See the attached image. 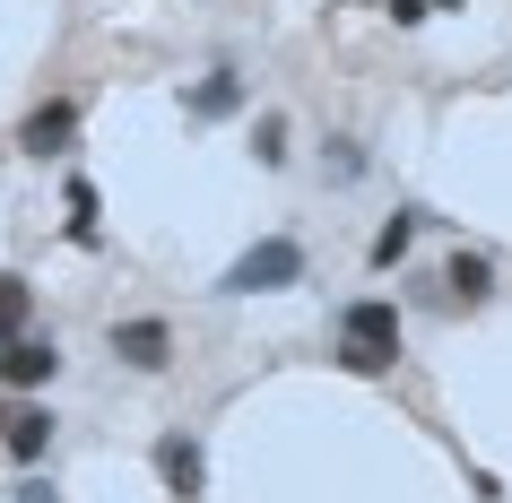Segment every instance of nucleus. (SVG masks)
Segmentation results:
<instances>
[{
  "label": "nucleus",
  "mask_w": 512,
  "mask_h": 503,
  "mask_svg": "<svg viewBox=\"0 0 512 503\" xmlns=\"http://www.w3.org/2000/svg\"><path fill=\"white\" fill-rule=\"evenodd\" d=\"M70 139H79V96H44V105L18 122V157L53 165V157H70Z\"/></svg>",
  "instance_id": "8"
},
{
  "label": "nucleus",
  "mask_w": 512,
  "mask_h": 503,
  "mask_svg": "<svg viewBox=\"0 0 512 503\" xmlns=\"http://www.w3.org/2000/svg\"><path fill=\"white\" fill-rule=\"evenodd\" d=\"M105 347H113V365H122V373H165V365H174V321H165V313H122L105 330Z\"/></svg>",
  "instance_id": "5"
},
{
  "label": "nucleus",
  "mask_w": 512,
  "mask_h": 503,
  "mask_svg": "<svg viewBox=\"0 0 512 503\" xmlns=\"http://www.w3.org/2000/svg\"><path fill=\"white\" fill-rule=\"evenodd\" d=\"M434 278L443 287H417V304H434V313H478V304H495V252H469L460 243Z\"/></svg>",
  "instance_id": "3"
},
{
  "label": "nucleus",
  "mask_w": 512,
  "mask_h": 503,
  "mask_svg": "<svg viewBox=\"0 0 512 503\" xmlns=\"http://www.w3.org/2000/svg\"><path fill=\"white\" fill-rule=\"evenodd\" d=\"M434 9H469V0H434Z\"/></svg>",
  "instance_id": "18"
},
{
  "label": "nucleus",
  "mask_w": 512,
  "mask_h": 503,
  "mask_svg": "<svg viewBox=\"0 0 512 503\" xmlns=\"http://www.w3.org/2000/svg\"><path fill=\"white\" fill-rule=\"evenodd\" d=\"M243 96H252V70H243V61H209V70L183 87V122H191V131H209V122H235Z\"/></svg>",
  "instance_id": "4"
},
{
  "label": "nucleus",
  "mask_w": 512,
  "mask_h": 503,
  "mask_svg": "<svg viewBox=\"0 0 512 503\" xmlns=\"http://www.w3.org/2000/svg\"><path fill=\"white\" fill-rule=\"evenodd\" d=\"M18 330H35V287L18 269H0V347L18 339Z\"/></svg>",
  "instance_id": "12"
},
{
  "label": "nucleus",
  "mask_w": 512,
  "mask_h": 503,
  "mask_svg": "<svg viewBox=\"0 0 512 503\" xmlns=\"http://www.w3.org/2000/svg\"><path fill=\"white\" fill-rule=\"evenodd\" d=\"M417 226H426V209H391V217L374 226V243H365V269H400L408 243H417Z\"/></svg>",
  "instance_id": "11"
},
{
  "label": "nucleus",
  "mask_w": 512,
  "mask_h": 503,
  "mask_svg": "<svg viewBox=\"0 0 512 503\" xmlns=\"http://www.w3.org/2000/svg\"><path fill=\"white\" fill-rule=\"evenodd\" d=\"M330 365L356 373V382L400 373V304L391 295H348L339 321H330Z\"/></svg>",
  "instance_id": "1"
},
{
  "label": "nucleus",
  "mask_w": 512,
  "mask_h": 503,
  "mask_svg": "<svg viewBox=\"0 0 512 503\" xmlns=\"http://www.w3.org/2000/svg\"><path fill=\"white\" fill-rule=\"evenodd\" d=\"M61 226H70V243H79V252H96V243H105V191L87 183V174H70V183H61Z\"/></svg>",
  "instance_id": "10"
},
{
  "label": "nucleus",
  "mask_w": 512,
  "mask_h": 503,
  "mask_svg": "<svg viewBox=\"0 0 512 503\" xmlns=\"http://www.w3.org/2000/svg\"><path fill=\"white\" fill-rule=\"evenodd\" d=\"M365 165H374V157H365V139H348V131H339V139L322 148V183H339V191H348V183H365Z\"/></svg>",
  "instance_id": "13"
},
{
  "label": "nucleus",
  "mask_w": 512,
  "mask_h": 503,
  "mask_svg": "<svg viewBox=\"0 0 512 503\" xmlns=\"http://www.w3.org/2000/svg\"><path fill=\"white\" fill-rule=\"evenodd\" d=\"M0 451H9L18 469H44V460H53V408H44V399H18V408H9Z\"/></svg>",
  "instance_id": "9"
},
{
  "label": "nucleus",
  "mask_w": 512,
  "mask_h": 503,
  "mask_svg": "<svg viewBox=\"0 0 512 503\" xmlns=\"http://www.w3.org/2000/svg\"><path fill=\"white\" fill-rule=\"evenodd\" d=\"M287 139H296V131H287V113H261V122H252V157L278 174V165H287Z\"/></svg>",
  "instance_id": "14"
},
{
  "label": "nucleus",
  "mask_w": 512,
  "mask_h": 503,
  "mask_svg": "<svg viewBox=\"0 0 512 503\" xmlns=\"http://www.w3.org/2000/svg\"><path fill=\"white\" fill-rule=\"evenodd\" d=\"M304 278H313V252H304L296 235H261V243H243L209 287L217 295H287V287H304Z\"/></svg>",
  "instance_id": "2"
},
{
  "label": "nucleus",
  "mask_w": 512,
  "mask_h": 503,
  "mask_svg": "<svg viewBox=\"0 0 512 503\" xmlns=\"http://www.w3.org/2000/svg\"><path fill=\"white\" fill-rule=\"evenodd\" d=\"M53 382H61V347H53V330H18V339L0 347V391L35 399V391H53Z\"/></svg>",
  "instance_id": "6"
},
{
  "label": "nucleus",
  "mask_w": 512,
  "mask_h": 503,
  "mask_svg": "<svg viewBox=\"0 0 512 503\" xmlns=\"http://www.w3.org/2000/svg\"><path fill=\"white\" fill-rule=\"evenodd\" d=\"M374 9H382V18H400V27H426L434 0H374Z\"/></svg>",
  "instance_id": "16"
},
{
  "label": "nucleus",
  "mask_w": 512,
  "mask_h": 503,
  "mask_svg": "<svg viewBox=\"0 0 512 503\" xmlns=\"http://www.w3.org/2000/svg\"><path fill=\"white\" fill-rule=\"evenodd\" d=\"M9 408H18V391H0V434H9Z\"/></svg>",
  "instance_id": "17"
},
{
  "label": "nucleus",
  "mask_w": 512,
  "mask_h": 503,
  "mask_svg": "<svg viewBox=\"0 0 512 503\" xmlns=\"http://www.w3.org/2000/svg\"><path fill=\"white\" fill-rule=\"evenodd\" d=\"M148 460H157V486H165L174 503H200V495H209V451H200V434L174 425V434H157Z\"/></svg>",
  "instance_id": "7"
},
{
  "label": "nucleus",
  "mask_w": 512,
  "mask_h": 503,
  "mask_svg": "<svg viewBox=\"0 0 512 503\" xmlns=\"http://www.w3.org/2000/svg\"><path fill=\"white\" fill-rule=\"evenodd\" d=\"M18 503H61V486L44 469H27V477H18Z\"/></svg>",
  "instance_id": "15"
}]
</instances>
